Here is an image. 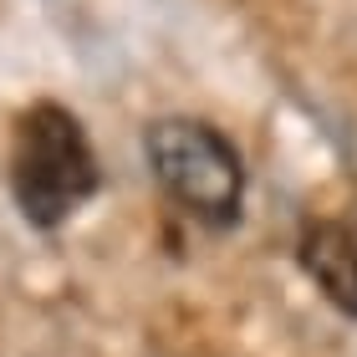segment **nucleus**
<instances>
[{"mask_svg":"<svg viewBox=\"0 0 357 357\" xmlns=\"http://www.w3.org/2000/svg\"><path fill=\"white\" fill-rule=\"evenodd\" d=\"M10 194L26 225L56 230L97 194V153L82 118L61 102H36L15 118L10 133Z\"/></svg>","mask_w":357,"mask_h":357,"instance_id":"1","label":"nucleus"},{"mask_svg":"<svg viewBox=\"0 0 357 357\" xmlns=\"http://www.w3.org/2000/svg\"><path fill=\"white\" fill-rule=\"evenodd\" d=\"M143 158L164 194L209 230L240 220L245 204V158L215 123L199 118H158L143 133Z\"/></svg>","mask_w":357,"mask_h":357,"instance_id":"2","label":"nucleus"},{"mask_svg":"<svg viewBox=\"0 0 357 357\" xmlns=\"http://www.w3.org/2000/svg\"><path fill=\"white\" fill-rule=\"evenodd\" d=\"M301 271L342 317H357V235L342 220H312L296 240Z\"/></svg>","mask_w":357,"mask_h":357,"instance_id":"3","label":"nucleus"}]
</instances>
